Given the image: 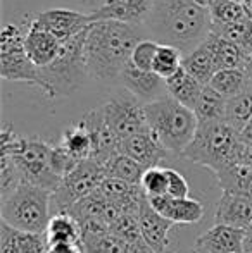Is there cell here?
Listing matches in <instances>:
<instances>
[{
  "instance_id": "cell-28",
  "label": "cell",
  "mask_w": 252,
  "mask_h": 253,
  "mask_svg": "<svg viewBox=\"0 0 252 253\" xmlns=\"http://www.w3.org/2000/svg\"><path fill=\"white\" fill-rule=\"evenodd\" d=\"M223 193H235L246 197L252 184V169L242 164H232L216 174Z\"/></svg>"
},
{
  "instance_id": "cell-24",
  "label": "cell",
  "mask_w": 252,
  "mask_h": 253,
  "mask_svg": "<svg viewBox=\"0 0 252 253\" xmlns=\"http://www.w3.org/2000/svg\"><path fill=\"white\" fill-rule=\"evenodd\" d=\"M209 86L214 88L219 95L228 100L244 91L252 90V80L247 74L246 67H233V69H221L214 74Z\"/></svg>"
},
{
  "instance_id": "cell-29",
  "label": "cell",
  "mask_w": 252,
  "mask_h": 253,
  "mask_svg": "<svg viewBox=\"0 0 252 253\" xmlns=\"http://www.w3.org/2000/svg\"><path fill=\"white\" fill-rule=\"evenodd\" d=\"M104 170L105 177H114V179H121L125 183L135 184V186H142V177L147 169L135 162L133 159L119 153V155L112 157L107 164H104Z\"/></svg>"
},
{
  "instance_id": "cell-35",
  "label": "cell",
  "mask_w": 252,
  "mask_h": 253,
  "mask_svg": "<svg viewBox=\"0 0 252 253\" xmlns=\"http://www.w3.org/2000/svg\"><path fill=\"white\" fill-rule=\"evenodd\" d=\"M209 9H211L212 23L218 24L237 23V21H242L244 17H247L242 3L233 2V0H218V2L211 3Z\"/></svg>"
},
{
  "instance_id": "cell-14",
  "label": "cell",
  "mask_w": 252,
  "mask_h": 253,
  "mask_svg": "<svg viewBox=\"0 0 252 253\" xmlns=\"http://www.w3.org/2000/svg\"><path fill=\"white\" fill-rule=\"evenodd\" d=\"M138 224H140L142 238L152 253H169V233L175 224L162 217L149 198H145L138 210Z\"/></svg>"
},
{
  "instance_id": "cell-4",
  "label": "cell",
  "mask_w": 252,
  "mask_h": 253,
  "mask_svg": "<svg viewBox=\"0 0 252 253\" xmlns=\"http://www.w3.org/2000/svg\"><path fill=\"white\" fill-rule=\"evenodd\" d=\"M144 109L149 129L157 138L159 143L168 150V153L182 157L199 127L194 110L187 109L169 95L145 103Z\"/></svg>"
},
{
  "instance_id": "cell-11",
  "label": "cell",
  "mask_w": 252,
  "mask_h": 253,
  "mask_svg": "<svg viewBox=\"0 0 252 253\" xmlns=\"http://www.w3.org/2000/svg\"><path fill=\"white\" fill-rule=\"evenodd\" d=\"M87 131L90 133L92 138V160L99 162L101 166L107 164L112 157L119 155V147L121 141L116 136V133L112 131V127L109 126L107 119L104 116L102 107L92 109L81 117L80 121Z\"/></svg>"
},
{
  "instance_id": "cell-22",
  "label": "cell",
  "mask_w": 252,
  "mask_h": 253,
  "mask_svg": "<svg viewBox=\"0 0 252 253\" xmlns=\"http://www.w3.org/2000/svg\"><path fill=\"white\" fill-rule=\"evenodd\" d=\"M204 45L211 50L212 57L216 60L218 69H233V67H246L249 64V55L232 42L218 37L214 33H209V37L204 40Z\"/></svg>"
},
{
  "instance_id": "cell-3",
  "label": "cell",
  "mask_w": 252,
  "mask_h": 253,
  "mask_svg": "<svg viewBox=\"0 0 252 253\" xmlns=\"http://www.w3.org/2000/svg\"><path fill=\"white\" fill-rule=\"evenodd\" d=\"M0 147L2 153L12 157L24 183H30L50 193L61 186L62 177L55 174L50 164L54 145L38 136H17L10 126H3L0 133Z\"/></svg>"
},
{
  "instance_id": "cell-42",
  "label": "cell",
  "mask_w": 252,
  "mask_h": 253,
  "mask_svg": "<svg viewBox=\"0 0 252 253\" xmlns=\"http://www.w3.org/2000/svg\"><path fill=\"white\" fill-rule=\"evenodd\" d=\"M78 2H80L83 7H87V9H92L90 12H95V10L101 9L107 0H78Z\"/></svg>"
},
{
  "instance_id": "cell-23",
  "label": "cell",
  "mask_w": 252,
  "mask_h": 253,
  "mask_svg": "<svg viewBox=\"0 0 252 253\" xmlns=\"http://www.w3.org/2000/svg\"><path fill=\"white\" fill-rule=\"evenodd\" d=\"M164 83H166V91H168L169 97L175 98L176 102H180L182 105H185L190 110H194L195 103H197L199 97H201L202 90L205 86L201 81L195 80L192 74L187 73L183 69V66L175 76L166 80Z\"/></svg>"
},
{
  "instance_id": "cell-15",
  "label": "cell",
  "mask_w": 252,
  "mask_h": 253,
  "mask_svg": "<svg viewBox=\"0 0 252 253\" xmlns=\"http://www.w3.org/2000/svg\"><path fill=\"white\" fill-rule=\"evenodd\" d=\"M154 7V0H107L92 14L94 21H119L126 24H145Z\"/></svg>"
},
{
  "instance_id": "cell-21",
  "label": "cell",
  "mask_w": 252,
  "mask_h": 253,
  "mask_svg": "<svg viewBox=\"0 0 252 253\" xmlns=\"http://www.w3.org/2000/svg\"><path fill=\"white\" fill-rule=\"evenodd\" d=\"M45 234L26 233L0 222V253H47Z\"/></svg>"
},
{
  "instance_id": "cell-12",
  "label": "cell",
  "mask_w": 252,
  "mask_h": 253,
  "mask_svg": "<svg viewBox=\"0 0 252 253\" xmlns=\"http://www.w3.org/2000/svg\"><path fill=\"white\" fill-rule=\"evenodd\" d=\"M33 16L40 23V26L45 28L61 43L76 38L78 35L87 31L90 24L94 23L90 12L87 14L71 9H49L33 14Z\"/></svg>"
},
{
  "instance_id": "cell-44",
  "label": "cell",
  "mask_w": 252,
  "mask_h": 253,
  "mask_svg": "<svg viewBox=\"0 0 252 253\" xmlns=\"http://www.w3.org/2000/svg\"><path fill=\"white\" fill-rule=\"evenodd\" d=\"M240 138H242L244 141H249V143H252V121L246 126V129L240 133Z\"/></svg>"
},
{
  "instance_id": "cell-41",
  "label": "cell",
  "mask_w": 252,
  "mask_h": 253,
  "mask_svg": "<svg viewBox=\"0 0 252 253\" xmlns=\"http://www.w3.org/2000/svg\"><path fill=\"white\" fill-rule=\"evenodd\" d=\"M47 253H87L83 245L78 243H57V245H49Z\"/></svg>"
},
{
  "instance_id": "cell-46",
  "label": "cell",
  "mask_w": 252,
  "mask_h": 253,
  "mask_svg": "<svg viewBox=\"0 0 252 253\" xmlns=\"http://www.w3.org/2000/svg\"><path fill=\"white\" fill-rule=\"evenodd\" d=\"M192 253H205V252H201V250H195V248H192Z\"/></svg>"
},
{
  "instance_id": "cell-1",
  "label": "cell",
  "mask_w": 252,
  "mask_h": 253,
  "mask_svg": "<svg viewBox=\"0 0 252 253\" xmlns=\"http://www.w3.org/2000/svg\"><path fill=\"white\" fill-rule=\"evenodd\" d=\"M145 24L152 40L176 47L187 55L211 33L209 0H154Z\"/></svg>"
},
{
  "instance_id": "cell-47",
  "label": "cell",
  "mask_w": 252,
  "mask_h": 253,
  "mask_svg": "<svg viewBox=\"0 0 252 253\" xmlns=\"http://www.w3.org/2000/svg\"><path fill=\"white\" fill-rule=\"evenodd\" d=\"M233 2H239V3H242V5H244V2H246V0H233Z\"/></svg>"
},
{
  "instance_id": "cell-13",
  "label": "cell",
  "mask_w": 252,
  "mask_h": 253,
  "mask_svg": "<svg viewBox=\"0 0 252 253\" xmlns=\"http://www.w3.org/2000/svg\"><path fill=\"white\" fill-rule=\"evenodd\" d=\"M24 52L28 59L38 67H47L52 64L57 55L61 53L62 43L55 37H52L45 28L40 26L33 14L26 16V24H24Z\"/></svg>"
},
{
  "instance_id": "cell-7",
  "label": "cell",
  "mask_w": 252,
  "mask_h": 253,
  "mask_svg": "<svg viewBox=\"0 0 252 253\" xmlns=\"http://www.w3.org/2000/svg\"><path fill=\"white\" fill-rule=\"evenodd\" d=\"M85 42H87V31L62 43L57 59L40 69V90L47 98L66 97L83 84L85 78L88 76Z\"/></svg>"
},
{
  "instance_id": "cell-25",
  "label": "cell",
  "mask_w": 252,
  "mask_h": 253,
  "mask_svg": "<svg viewBox=\"0 0 252 253\" xmlns=\"http://www.w3.org/2000/svg\"><path fill=\"white\" fill-rule=\"evenodd\" d=\"M49 245L57 243H78L81 245V226L69 212L54 213L45 231Z\"/></svg>"
},
{
  "instance_id": "cell-19",
  "label": "cell",
  "mask_w": 252,
  "mask_h": 253,
  "mask_svg": "<svg viewBox=\"0 0 252 253\" xmlns=\"http://www.w3.org/2000/svg\"><path fill=\"white\" fill-rule=\"evenodd\" d=\"M154 210H157L162 217L173 224L190 226L204 217V205L195 198H173V197H157L149 198Z\"/></svg>"
},
{
  "instance_id": "cell-8",
  "label": "cell",
  "mask_w": 252,
  "mask_h": 253,
  "mask_svg": "<svg viewBox=\"0 0 252 253\" xmlns=\"http://www.w3.org/2000/svg\"><path fill=\"white\" fill-rule=\"evenodd\" d=\"M0 76L9 81L40 88V69L24 52V31L19 24L9 23L0 33Z\"/></svg>"
},
{
  "instance_id": "cell-17",
  "label": "cell",
  "mask_w": 252,
  "mask_h": 253,
  "mask_svg": "<svg viewBox=\"0 0 252 253\" xmlns=\"http://www.w3.org/2000/svg\"><path fill=\"white\" fill-rule=\"evenodd\" d=\"M119 81H121L125 90L131 91L138 100H142L144 103H151L168 95L164 80L155 76L152 71L138 69L131 62L123 71Z\"/></svg>"
},
{
  "instance_id": "cell-33",
  "label": "cell",
  "mask_w": 252,
  "mask_h": 253,
  "mask_svg": "<svg viewBox=\"0 0 252 253\" xmlns=\"http://www.w3.org/2000/svg\"><path fill=\"white\" fill-rule=\"evenodd\" d=\"M111 233L119 236L121 240L128 241L133 247L140 248L144 252H149V247L145 245L144 238H142V231H140V224H138V215H133V213H123L119 215L114 222L111 224Z\"/></svg>"
},
{
  "instance_id": "cell-48",
  "label": "cell",
  "mask_w": 252,
  "mask_h": 253,
  "mask_svg": "<svg viewBox=\"0 0 252 253\" xmlns=\"http://www.w3.org/2000/svg\"><path fill=\"white\" fill-rule=\"evenodd\" d=\"M249 59H251V62H252V53H251V57H249Z\"/></svg>"
},
{
  "instance_id": "cell-31",
  "label": "cell",
  "mask_w": 252,
  "mask_h": 253,
  "mask_svg": "<svg viewBox=\"0 0 252 253\" xmlns=\"http://www.w3.org/2000/svg\"><path fill=\"white\" fill-rule=\"evenodd\" d=\"M251 121H252V90L244 91V93L226 100V112H225L226 124H230L235 131L242 133Z\"/></svg>"
},
{
  "instance_id": "cell-18",
  "label": "cell",
  "mask_w": 252,
  "mask_h": 253,
  "mask_svg": "<svg viewBox=\"0 0 252 253\" xmlns=\"http://www.w3.org/2000/svg\"><path fill=\"white\" fill-rule=\"evenodd\" d=\"M246 231L214 224L197 238L194 248L205 253H244Z\"/></svg>"
},
{
  "instance_id": "cell-26",
  "label": "cell",
  "mask_w": 252,
  "mask_h": 253,
  "mask_svg": "<svg viewBox=\"0 0 252 253\" xmlns=\"http://www.w3.org/2000/svg\"><path fill=\"white\" fill-rule=\"evenodd\" d=\"M183 69L189 74L195 78L197 81H201L202 84H209L211 80L214 78V74L218 73V66L216 60L212 57L211 50L205 47L204 43L199 45L195 50L189 52L187 55H183Z\"/></svg>"
},
{
  "instance_id": "cell-38",
  "label": "cell",
  "mask_w": 252,
  "mask_h": 253,
  "mask_svg": "<svg viewBox=\"0 0 252 253\" xmlns=\"http://www.w3.org/2000/svg\"><path fill=\"white\" fill-rule=\"evenodd\" d=\"M50 164L52 169L55 170V174L61 177H66L73 169H76V166L80 164V160L74 159L67 150H64L61 145H54L52 147V155H50Z\"/></svg>"
},
{
  "instance_id": "cell-20",
  "label": "cell",
  "mask_w": 252,
  "mask_h": 253,
  "mask_svg": "<svg viewBox=\"0 0 252 253\" xmlns=\"http://www.w3.org/2000/svg\"><path fill=\"white\" fill-rule=\"evenodd\" d=\"M214 224L246 231L252 224V202L242 195L223 193L221 200L216 205Z\"/></svg>"
},
{
  "instance_id": "cell-27",
  "label": "cell",
  "mask_w": 252,
  "mask_h": 253,
  "mask_svg": "<svg viewBox=\"0 0 252 253\" xmlns=\"http://www.w3.org/2000/svg\"><path fill=\"white\" fill-rule=\"evenodd\" d=\"M226 112V98L219 95L214 88L205 84L201 97L194 107V114L199 123H218L225 121Z\"/></svg>"
},
{
  "instance_id": "cell-5",
  "label": "cell",
  "mask_w": 252,
  "mask_h": 253,
  "mask_svg": "<svg viewBox=\"0 0 252 253\" xmlns=\"http://www.w3.org/2000/svg\"><path fill=\"white\" fill-rule=\"evenodd\" d=\"M239 143L240 133L225 121L199 123L197 133L185 152L182 153V157L218 174L228 166L235 164Z\"/></svg>"
},
{
  "instance_id": "cell-6",
  "label": "cell",
  "mask_w": 252,
  "mask_h": 253,
  "mask_svg": "<svg viewBox=\"0 0 252 253\" xmlns=\"http://www.w3.org/2000/svg\"><path fill=\"white\" fill-rule=\"evenodd\" d=\"M52 193L30 183H21L0 202L2 220L26 233L45 234L52 217Z\"/></svg>"
},
{
  "instance_id": "cell-43",
  "label": "cell",
  "mask_w": 252,
  "mask_h": 253,
  "mask_svg": "<svg viewBox=\"0 0 252 253\" xmlns=\"http://www.w3.org/2000/svg\"><path fill=\"white\" fill-rule=\"evenodd\" d=\"M244 253H252V224L246 229V240H244Z\"/></svg>"
},
{
  "instance_id": "cell-9",
  "label": "cell",
  "mask_w": 252,
  "mask_h": 253,
  "mask_svg": "<svg viewBox=\"0 0 252 253\" xmlns=\"http://www.w3.org/2000/svg\"><path fill=\"white\" fill-rule=\"evenodd\" d=\"M105 179L104 166H101L95 160H83L73 169L66 177H62V183L57 190L52 193V215L54 213L67 212L73 205L80 200L90 197L92 193L101 188L102 181Z\"/></svg>"
},
{
  "instance_id": "cell-2",
  "label": "cell",
  "mask_w": 252,
  "mask_h": 253,
  "mask_svg": "<svg viewBox=\"0 0 252 253\" xmlns=\"http://www.w3.org/2000/svg\"><path fill=\"white\" fill-rule=\"evenodd\" d=\"M140 40L131 24L119 21H94L87 30L85 42L88 78L99 81L119 80Z\"/></svg>"
},
{
  "instance_id": "cell-37",
  "label": "cell",
  "mask_w": 252,
  "mask_h": 253,
  "mask_svg": "<svg viewBox=\"0 0 252 253\" xmlns=\"http://www.w3.org/2000/svg\"><path fill=\"white\" fill-rule=\"evenodd\" d=\"M157 48H159V43L155 40H152V38H144V40L138 42L137 47L133 48L130 62L142 71H152V62H154Z\"/></svg>"
},
{
  "instance_id": "cell-36",
  "label": "cell",
  "mask_w": 252,
  "mask_h": 253,
  "mask_svg": "<svg viewBox=\"0 0 252 253\" xmlns=\"http://www.w3.org/2000/svg\"><path fill=\"white\" fill-rule=\"evenodd\" d=\"M142 190L147 198H157L168 195V176L166 167H152L147 169L142 177Z\"/></svg>"
},
{
  "instance_id": "cell-40",
  "label": "cell",
  "mask_w": 252,
  "mask_h": 253,
  "mask_svg": "<svg viewBox=\"0 0 252 253\" xmlns=\"http://www.w3.org/2000/svg\"><path fill=\"white\" fill-rule=\"evenodd\" d=\"M235 164H242V166L251 167L252 169V143H249V141H244L242 138H240L239 148H237Z\"/></svg>"
},
{
  "instance_id": "cell-32",
  "label": "cell",
  "mask_w": 252,
  "mask_h": 253,
  "mask_svg": "<svg viewBox=\"0 0 252 253\" xmlns=\"http://www.w3.org/2000/svg\"><path fill=\"white\" fill-rule=\"evenodd\" d=\"M182 64H183V53L178 48L171 47V45L159 43L154 62H152V73L166 81L182 69Z\"/></svg>"
},
{
  "instance_id": "cell-45",
  "label": "cell",
  "mask_w": 252,
  "mask_h": 253,
  "mask_svg": "<svg viewBox=\"0 0 252 253\" xmlns=\"http://www.w3.org/2000/svg\"><path fill=\"white\" fill-rule=\"evenodd\" d=\"M244 9H246L247 16H249V14L252 12V0H246V2H244Z\"/></svg>"
},
{
  "instance_id": "cell-16",
  "label": "cell",
  "mask_w": 252,
  "mask_h": 253,
  "mask_svg": "<svg viewBox=\"0 0 252 253\" xmlns=\"http://www.w3.org/2000/svg\"><path fill=\"white\" fill-rule=\"evenodd\" d=\"M119 152L123 155L133 159L145 169H152V167H161V162L168 159V150L157 141V138L152 134V131H144L135 136H130L121 141Z\"/></svg>"
},
{
  "instance_id": "cell-30",
  "label": "cell",
  "mask_w": 252,
  "mask_h": 253,
  "mask_svg": "<svg viewBox=\"0 0 252 253\" xmlns=\"http://www.w3.org/2000/svg\"><path fill=\"white\" fill-rule=\"evenodd\" d=\"M59 145L71 153L74 159H78L80 162L92 159V138L90 133L87 131V127L81 123L73 124L62 133Z\"/></svg>"
},
{
  "instance_id": "cell-10",
  "label": "cell",
  "mask_w": 252,
  "mask_h": 253,
  "mask_svg": "<svg viewBox=\"0 0 252 253\" xmlns=\"http://www.w3.org/2000/svg\"><path fill=\"white\" fill-rule=\"evenodd\" d=\"M144 105V102L138 100L131 91L125 90V88L114 91L105 100L104 105H101L109 126L112 127L119 141L149 131Z\"/></svg>"
},
{
  "instance_id": "cell-39",
  "label": "cell",
  "mask_w": 252,
  "mask_h": 253,
  "mask_svg": "<svg viewBox=\"0 0 252 253\" xmlns=\"http://www.w3.org/2000/svg\"><path fill=\"white\" fill-rule=\"evenodd\" d=\"M166 176H168V197L173 198L190 197V186L182 172H178L176 169L166 167Z\"/></svg>"
},
{
  "instance_id": "cell-34",
  "label": "cell",
  "mask_w": 252,
  "mask_h": 253,
  "mask_svg": "<svg viewBox=\"0 0 252 253\" xmlns=\"http://www.w3.org/2000/svg\"><path fill=\"white\" fill-rule=\"evenodd\" d=\"M83 248L87 253H149L133 247V245H130L125 240H121L119 236L112 234L111 231L107 234H104V236L85 241Z\"/></svg>"
}]
</instances>
